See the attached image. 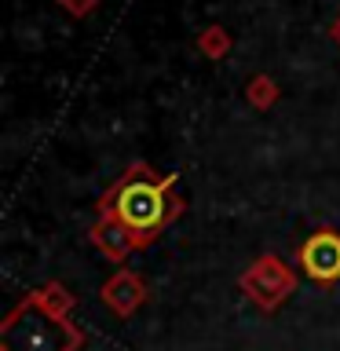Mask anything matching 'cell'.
I'll list each match as a JSON object with an SVG mask.
<instances>
[{"instance_id":"cell-4","label":"cell","mask_w":340,"mask_h":351,"mask_svg":"<svg viewBox=\"0 0 340 351\" xmlns=\"http://www.w3.org/2000/svg\"><path fill=\"white\" fill-rule=\"evenodd\" d=\"M296 260H300L307 278L326 282V285L337 282L340 278V234L337 230H315V234L300 245Z\"/></svg>"},{"instance_id":"cell-9","label":"cell","mask_w":340,"mask_h":351,"mask_svg":"<svg viewBox=\"0 0 340 351\" xmlns=\"http://www.w3.org/2000/svg\"><path fill=\"white\" fill-rule=\"evenodd\" d=\"M66 8L73 11V15H84V11H92L95 8V0H62Z\"/></svg>"},{"instance_id":"cell-2","label":"cell","mask_w":340,"mask_h":351,"mask_svg":"<svg viewBox=\"0 0 340 351\" xmlns=\"http://www.w3.org/2000/svg\"><path fill=\"white\" fill-rule=\"evenodd\" d=\"M172 180L175 176H165L161 183L143 180V176H128V180L114 191V197L106 202V213L136 238V245L150 241L165 223H169L172 213H180V205H172L169 194H165L172 186Z\"/></svg>"},{"instance_id":"cell-10","label":"cell","mask_w":340,"mask_h":351,"mask_svg":"<svg viewBox=\"0 0 340 351\" xmlns=\"http://www.w3.org/2000/svg\"><path fill=\"white\" fill-rule=\"evenodd\" d=\"M333 33H337V40H340V19H337V26H333Z\"/></svg>"},{"instance_id":"cell-7","label":"cell","mask_w":340,"mask_h":351,"mask_svg":"<svg viewBox=\"0 0 340 351\" xmlns=\"http://www.w3.org/2000/svg\"><path fill=\"white\" fill-rule=\"evenodd\" d=\"M223 44H227V40H223V33H219V29H208L205 37H202V48H205L208 55H219V51H223Z\"/></svg>"},{"instance_id":"cell-6","label":"cell","mask_w":340,"mask_h":351,"mask_svg":"<svg viewBox=\"0 0 340 351\" xmlns=\"http://www.w3.org/2000/svg\"><path fill=\"white\" fill-rule=\"evenodd\" d=\"M92 238H95V245L103 249L106 256H114V260H121V256H125V252H128L132 245H136V238H132L128 230L121 227V223H117V219L110 216V213L103 216V223L95 227V234H92Z\"/></svg>"},{"instance_id":"cell-1","label":"cell","mask_w":340,"mask_h":351,"mask_svg":"<svg viewBox=\"0 0 340 351\" xmlns=\"http://www.w3.org/2000/svg\"><path fill=\"white\" fill-rule=\"evenodd\" d=\"M70 307H73L70 293L59 289V285L29 293L4 318L0 351H77L81 348V329L66 318Z\"/></svg>"},{"instance_id":"cell-8","label":"cell","mask_w":340,"mask_h":351,"mask_svg":"<svg viewBox=\"0 0 340 351\" xmlns=\"http://www.w3.org/2000/svg\"><path fill=\"white\" fill-rule=\"evenodd\" d=\"M271 81L267 77H256V81H252V99H256V103H271Z\"/></svg>"},{"instance_id":"cell-5","label":"cell","mask_w":340,"mask_h":351,"mask_svg":"<svg viewBox=\"0 0 340 351\" xmlns=\"http://www.w3.org/2000/svg\"><path fill=\"white\" fill-rule=\"evenodd\" d=\"M103 300H106L110 311L132 315L143 300H147V289H143V282L132 271H121V274H114V278L103 285Z\"/></svg>"},{"instance_id":"cell-3","label":"cell","mask_w":340,"mask_h":351,"mask_svg":"<svg viewBox=\"0 0 340 351\" xmlns=\"http://www.w3.org/2000/svg\"><path fill=\"white\" fill-rule=\"evenodd\" d=\"M241 289L249 293V300L256 307L274 311V307L293 293V271L285 267L278 256H263V260H256L245 274H241Z\"/></svg>"}]
</instances>
